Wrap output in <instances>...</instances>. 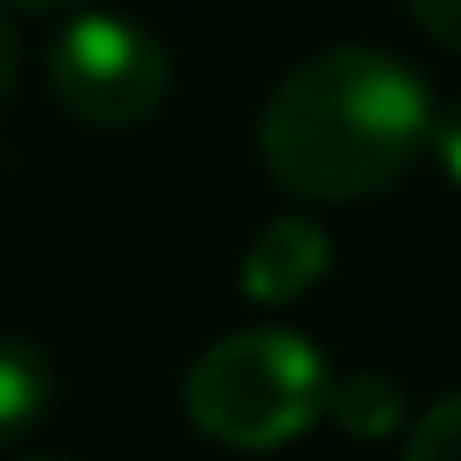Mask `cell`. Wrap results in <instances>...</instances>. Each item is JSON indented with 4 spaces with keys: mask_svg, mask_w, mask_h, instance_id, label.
Masks as SVG:
<instances>
[{
    "mask_svg": "<svg viewBox=\"0 0 461 461\" xmlns=\"http://www.w3.org/2000/svg\"><path fill=\"white\" fill-rule=\"evenodd\" d=\"M434 136V95L380 48H319L272 88L258 157L278 190L305 203L380 197L414 170Z\"/></svg>",
    "mask_w": 461,
    "mask_h": 461,
    "instance_id": "1",
    "label": "cell"
},
{
    "mask_svg": "<svg viewBox=\"0 0 461 461\" xmlns=\"http://www.w3.org/2000/svg\"><path fill=\"white\" fill-rule=\"evenodd\" d=\"M326 393L332 366L312 339L285 326H245L197 353V366L184 374V414L211 441L265 455V447L299 441L326 414Z\"/></svg>",
    "mask_w": 461,
    "mask_h": 461,
    "instance_id": "2",
    "label": "cell"
},
{
    "mask_svg": "<svg viewBox=\"0 0 461 461\" xmlns=\"http://www.w3.org/2000/svg\"><path fill=\"white\" fill-rule=\"evenodd\" d=\"M48 82L61 109L95 122V130H136L170 95V55L163 41L130 14H75L48 48Z\"/></svg>",
    "mask_w": 461,
    "mask_h": 461,
    "instance_id": "3",
    "label": "cell"
},
{
    "mask_svg": "<svg viewBox=\"0 0 461 461\" xmlns=\"http://www.w3.org/2000/svg\"><path fill=\"white\" fill-rule=\"evenodd\" d=\"M332 272V238L312 224V217H272L245 245V265H238V285H245L251 305H292Z\"/></svg>",
    "mask_w": 461,
    "mask_h": 461,
    "instance_id": "4",
    "label": "cell"
},
{
    "mask_svg": "<svg viewBox=\"0 0 461 461\" xmlns=\"http://www.w3.org/2000/svg\"><path fill=\"white\" fill-rule=\"evenodd\" d=\"M48 407H55V366H48V353L28 339H0V441L34 434Z\"/></svg>",
    "mask_w": 461,
    "mask_h": 461,
    "instance_id": "5",
    "label": "cell"
},
{
    "mask_svg": "<svg viewBox=\"0 0 461 461\" xmlns=\"http://www.w3.org/2000/svg\"><path fill=\"white\" fill-rule=\"evenodd\" d=\"M326 414L339 420L346 434H360V441H374V434H393L401 428V387L380 374H339L326 393Z\"/></svg>",
    "mask_w": 461,
    "mask_h": 461,
    "instance_id": "6",
    "label": "cell"
},
{
    "mask_svg": "<svg viewBox=\"0 0 461 461\" xmlns=\"http://www.w3.org/2000/svg\"><path fill=\"white\" fill-rule=\"evenodd\" d=\"M401 461H461V393L434 401L428 414L414 420V434H407V455H401Z\"/></svg>",
    "mask_w": 461,
    "mask_h": 461,
    "instance_id": "7",
    "label": "cell"
},
{
    "mask_svg": "<svg viewBox=\"0 0 461 461\" xmlns=\"http://www.w3.org/2000/svg\"><path fill=\"white\" fill-rule=\"evenodd\" d=\"M407 7H414V21L434 34V41L461 55V0H407Z\"/></svg>",
    "mask_w": 461,
    "mask_h": 461,
    "instance_id": "8",
    "label": "cell"
},
{
    "mask_svg": "<svg viewBox=\"0 0 461 461\" xmlns=\"http://www.w3.org/2000/svg\"><path fill=\"white\" fill-rule=\"evenodd\" d=\"M428 149L441 157V170H447V176L461 184V95L447 102L441 115H434V136H428Z\"/></svg>",
    "mask_w": 461,
    "mask_h": 461,
    "instance_id": "9",
    "label": "cell"
},
{
    "mask_svg": "<svg viewBox=\"0 0 461 461\" xmlns=\"http://www.w3.org/2000/svg\"><path fill=\"white\" fill-rule=\"evenodd\" d=\"M14 68H21V41H14V28H7V14H0V95L14 82Z\"/></svg>",
    "mask_w": 461,
    "mask_h": 461,
    "instance_id": "10",
    "label": "cell"
},
{
    "mask_svg": "<svg viewBox=\"0 0 461 461\" xmlns=\"http://www.w3.org/2000/svg\"><path fill=\"white\" fill-rule=\"evenodd\" d=\"M14 7H28V14H61V7H82V0H14Z\"/></svg>",
    "mask_w": 461,
    "mask_h": 461,
    "instance_id": "11",
    "label": "cell"
},
{
    "mask_svg": "<svg viewBox=\"0 0 461 461\" xmlns=\"http://www.w3.org/2000/svg\"><path fill=\"white\" fill-rule=\"evenodd\" d=\"M28 461H68V455H28Z\"/></svg>",
    "mask_w": 461,
    "mask_h": 461,
    "instance_id": "12",
    "label": "cell"
}]
</instances>
